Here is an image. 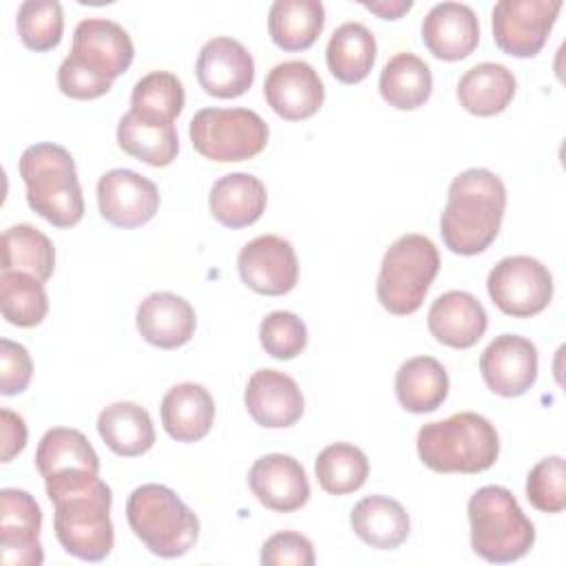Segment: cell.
Wrapping results in <instances>:
<instances>
[{
	"mask_svg": "<svg viewBox=\"0 0 566 566\" xmlns=\"http://www.w3.org/2000/svg\"><path fill=\"white\" fill-rule=\"evenodd\" d=\"M42 511L35 497L22 489L0 491V548L7 566H40Z\"/></svg>",
	"mask_w": 566,
	"mask_h": 566,
	"instance_id": "12",
	"label": "cell"
},
{
	"mask_svg": "<svg viewBox=\"0 0 566 566\" xmlns=\"http://www.w3.org/2000/svg\"><path fill=\"white\" fill-rule=\"evenodd\" d=\"M161 424L177 442H197L214 422V400L203 385L179 382L161 398Z\"/></svg>",
	"mask_w": 566,
	"mask_h": 566,
	"instance_id": "23",
	"label": "cell"
},
{
	"mask_svg": "<svg viewBox=\"0 0 566 566\" xmlns=\"http://www.w3.org/2000/svg\"><path fill=\"white\" fill-rule=\"evenodd\" d=\"M517 82L509 66L497 62H480L464 71L458 82L460 106L478 117H491L502 113L515 95Z\"/></svg>",
	"mask_w": 566,
	"mask_h": 566,
	"instance_id": "26",
	"label": "cell"
},
{
	"mask_svg": "<svg viewBox=\"0 0 566 566\" xmlns=\"http://www.w3.org/2000/svg\"><path fill=\"white\" fill-rule=\"evenodd\" d=\"M27 188V203L55 228H71L84 217V197L73 155L57 144L42 142L24 148L18 161Z\"/></svg>",
	"mask_w": 566,
	"mask_h": 566,
	"instance_id": "3",
	"label": "cell"
},
{
	"mask_svg": "<svg viewBox=\"0 0 566 566\" xmlns=\"http://www.w3.org/2000/svg\"><path fill=\"white\" fill-rule=\"evenodd\" d=\"M199 86L221 99L243 95L254 82L252 53L234 38L219 35L208 40L197 55Z\"/></svg>",
	"mask_w": 566,
	"mask_h": 566,
	"instance_id": "17",
	"label": "cell"
},
{
	"mask_svg": "<svg viewBox=\"0 0 566 566\" xmlns=\"http://www.w3.org/2000/svg\"><path fill=\"white\" fill-rule=\"evenodd\" d=\"M135 323L146 343L159 349H177L192 338L197 316L184 296L153 292L137 305Z\"/></svg>",
	"mask_w": 566,
	"mask_h": 566,
	"instance_id": "22",
	"label": "cell"
},
{
	"mask_svg": "<svg viewBox=\"0 0 566 566\" xmlns=\"http://www.w3.org/2000/svg\"><path fill=\"white\" fill-rule=\"evenodd\" d=\"M15 27L22 44L31 51H51L60 44L64 13L57 0H24L15 13Z\"/></svg>",
	"mask_w": 566,
	"mask_h": 566,
	"instance_id": "38",
	"label": "cell"
},
{
	"mask_svg": "<svg viewBox=\"0 0 566 566\" xmlns=\"http://www.w3.org/2000/svg\"><path fill=\"white\" fill-rule=\"evenodd\" d=\"M33 376V363L24 345L0 338V394H22Z\"/></svg>",
	"mask_w": 566,
	"mask_h": 566,
	"instance_id": "42",
	"label": "cell"
},
{
	"mask_svg": "<svg viewBox=\"0 0 566 566\" xmlns=\"http://www.w3.org/2000/svg\"><path fill=\"white\" fill-rule=\"evenodd\" d=\"M352 531L371 548H398L411 528L405 506L387 495H367L358 500L349 515Z\"/></svg>",
	"mask_w": 566,
	"mask_h": 566,
	"instance_id": "25",
	"label": "cell"
},
{
	"mask_svg": "<svg viewBox=\"0 0 566 566\" xmlns=\"http://www.w3.org/2000/svg\"><path fill=\"white\" fill-rule=\"evenodd\" d=\"M259 340L272 358L290 360L307 347V327L294 312L276 310L261 321Z\"/></svg>",
	"mask_w": 566,
	"mask_h": 566,
	"instance_id": "39",
	"label": "cell"
},
{
	"mask_svg": "<svg viewBox=\"0 0 566 566\" xmlns=\"http://www.w3.org/2000/svg\"><path fill=\"white\" fill-rule=\"evenodd\" d=\"M237 268L241 281L265 296L287 294L298 281L296 252L287 239L276 234L248 241L237 256Z\"/></svg>",
	"mask_w": 566,
	"mask_h": 566,
	"instance_id": "11",
	"label": "cell"
},
{
	"mask_svg": "<svg viewBox=\"0 0 566 566\" xmlns=\"http://www.w3.org/2000/svg\"><path fill=\"white\" fill-rule=\"evenodd\" d=\"M526 497L542 513L566 509V467L562 455L539 460L526 475Z\"/></svg>",
	"mask_w": 566,
	"mask_h": 566,
	"instance_id": "40",
	"label": "cell"
},
{
	"mask_svg": "<svg viewBox=\"0 0 566 566\" xmlns=\"http://www.w3.org/2000/svg\"><path fill=\"white\" fill-rule=\"evenodd\" d=\"M449 394V374L433 356H413L396 371V398L405 411H436Z\"/></svg>",
	"mask_w": 566,
	"mask_h": 566,
	"instance_id": "28",
	"label": "cell"
},
{
	"mask_svg": "<svg viewBox=\"0 0 566 566\" xmlns=\"http://www.w3.org/2000/svg\"><path fill=\"white\" fill-rule=\"evenodd\" d=\"M471 548L491 564L522 559L535 544V526L513 493L497 484L478 489L467 504Z\"/></svg>",
	"mask_w": 566,
	"mask_h": 566,
	"instance_id": "5",
	"label": "cell"
},
{
	"mask_svg": "<svg viewBox=\"0 0 566 566\" xmlns=\"http://www.w3.org/2000/svg\"><path fill=\"white\" fill-rule=\"evenodd\" d=\"M57 86L66 97L95 99V97L106 95L111 91L113 82L91 73L77 60L66 55L57 69Z\"/></svg>",
	"mask_w": 566,
	"mask_h": 566,
	"instance_id": "43",
	"label": "cell"
},
{
	"mask_svg": "<svg viewBox=\"0 0 566 566\" xmlns=\"http://www.w3.org/2000/svg\"><path fill=\"white\" fill-rule=\"evenodd\" d=\"M35 469L42 478L71 469H88L99 473V458L82 431L71 427H53L38 442Z\"/></svg>",
	"mask_w": 566,
	"mask_h": 566,
	"instance_id": "33",
	"label": "cell"
},
{
	"mask_svg": "<svg viewBox=\"0 0 566 566\" xmlns=\"http://www.w3.org/2000/svg\"><path fill=\"white\" fill-rule=\"evenodd\" d=\"M97 206L102 217L117 228H139L159 210L157 186L128 168H113L97 181Z\"/></svg>",
	"mask_w": 566,
	"mask_h": 566,
	"instance_id": "13",
	"label": "cell"
},
{
	"mask_svg": "<svg viewBox=\"0 0 566 566\" xmlns=\"http://www.w3.org/2000/svg\"><path fill=\"white\" fill-rule=\"evenodd\" d=\"M243 402L250 418L268 429L292 427L305 409L296 380L279 369H259L250 376Z\"/></svg>",
	"mask_w": 566,
	"mask_h": 566,
	"instance_id": "19",
	"label": "cell"
},
{
	"mask_svg": "<svg viewBox=\"0 0 566 566\" xmlns=\"http://www.w3.org/2000/svg\"><path fill=\"white\" fill-rule=\"evenodd\" d=\"M186 104L181 80L170 71H150L139 77L130 93V113L157 122L172 124Z\"/></svg>",
	"mask_w": 566,
	"mask_h": 566,
	"instance_id": "35",
	"label": "cell"
},
{
	"mask_svg": "<svg viewBox=\"0 0 566 566\" xmlns=\"http://www.w3.org/2000/svg\"><path fill=\"white\" fill-rule=\"evenodd\" d=\"M69 55L91 73L113 82L133 64L135 46L122 24L106 18H86L73 31Z\"/></svg>",
	"mask_w": 566,
	"mask_h": 566,
	"instance_id": "14",
	"label": "cell"
},
{
	"mask_svg": "<svg viewBox=\"0 0 566 566\" xmlns=\"http://www.w3.org/2000/svg\"><path fill=\"white\" fill-rule=\"evenodd\" d=\"M117 144L130 157L148 166H170L179 153V135L175 124H157L133 115L119 117Z\"/></svg>",
	"mask_w": 566,
	"mask_h": 566,
	"instance_id": "32",
	"label": "cell"
},
{
	"mask_svg": "<svg viewBox=\"0 0 566 566\" xmlns=\"http://www.w3.org/2000/svg\"><path fill=\"white\" fill-rule=\"evenodd\" d=\"M97 431L104 444L122 458H137L155 444L150 413L130 400H119L102 409L97 416Z\"/></svg>",
	"mask_w": 566,
	"mask_h": 566,
	"instance_id": "27",
	"label": "cell"
},
{
	"mask_svg": "<svg viewBox=\"0 0 566 566\" xmlns=\"http://www.w3.org/2000/svg\"><path fill=\"white\" fill-rule=\"evenodd\" d=\"M433 88L429 64L416 53L400 51L389 57L380 71L378 91L382 99L398 111L420 108Z\"/></svg>",
	"mask_w": 566,
	"mask_h": 566,
	"instance_id": "30",
	"label": "cell"
},
{
	"mask_svg": "<svg viewBox=\"0 0 566 566\" xmlns=\"http://www.w3.org/2000/svg\"><path fill=\"white\" fill-rule=\"evenodd\" d=\"M480 371L493 394L522 396L537 378V347L524 336L500 334L484 347Z\"/></svg>",
	"mask_w": 566,
	"mask_h": 566,
	"instance_id": "15",
	"label": "cell"
},
{
	"mask_svg": "<svg viewBox=\"0 0 566 566\" xmlns=\"http://www.w3.org/2000/svg\"><path fill=\"white\" fill-rule=\"evenodd\" d=\"M46 497L53 502V531L60 546L84 562H102L115 544L111 522L113 493L88 469H71L44 478Z\"/></svg>",
	"mask_w": 566,
	"mask_h": 566,
	"instance_id": "1",
	"label": "cell"
},
{
	"mask_svg": "<svg viewBox=\"0 0 566 566\" xmlns=\"http://www.w3.org/2000/svg\"><path fill=\"white\" fill-rule=\"evenodd\" d=\"M263 95L279 117L301 122L318 113L325 102V86L312 64L305 60H285L268 71Z\"/></svg>",
	"mask_w": 566,
	"mask_h": 566,
	"instance_id": "16",
	"label": "cell"
},
{
	"mask_svg": "<svg viewBox=\"0 0 566 566\" xmlns=\"http://www.w3.org/2000/svg\"><path fill=\"white\" fill-rule=\"evenodd\" d=\"M422 42L438 60L455 62L471 55L480 42V22L464 2H438L422 18Z\"/></svg>",
	"mask_w": 566,
	"mask_h": 566,
	"instance_id": "20",
	"label": "cell"
},
{
	"mask_svg": "<svg viewBox=\"0 0 566 566\" xmlns=\"http://www.w3.org/2000/svg\"><path fill=\"white\" fill-rule=\"evenodd\" d=\"M562 0H500L491 11L493 40L513 57H533L546 44Z\"/></svg>",
	"mask_w": 566,
	"mask_h": 566,
	"instance_id": "10",
	"label": "cell"
},
{
	"mask_svg": "<svg viewBox=\"0 0 566 566\" xmlns=\"http://www.w3.org/2000/svg\"><path fill=\"white\" fill-rule=\"evenodd\" d=\"M2 270L27 272L42 283L49 281L55 270L53 241L29 223L7 228L2 232Z\"/></svg>",
	"mask_w": 566,
	"mask_h": 566,
	"instance_id": "34",
	"label": "cell"
},
{
	"mask_svg": "<svg viewBox=\"0 0 566 566\" xmlns=\"http://www.w3.org/2000/svg\"><path fill=\"white\" fill-rule=\"evenodd\" d=\"M440 254L436 243L424 234H402L396 239L380 263L376 296L380 305L396 316H409L420 310L436 274Z\"/></svg>",
	"mask_w": 566,
	"mask_h": 566,
	"instance_id": "7",
	"label": "cell"
},
{
	"mask_svg": "<svg viewBox=\"0 0 566 566\" xmlns=\"http://www.w3.org/2000/svg\"><path fill=\"white\" fill-rule=\"evenodd\" d=\"M268 192L259 177L250 172H230L219 177L208 195L212 217L226 228H245L265 212Z\"/></svg>",
	"mask_w": 566,
	"mask_h": 566,
	"instance_id": "24",
	"label": "cell"
},
{
	"mask_svg": "<svg viewBox=\"0 0 566 566\" xmlns=\"http://www.w3.org/2000/svg\"><path fill=\"white\" fill-rule=\"evenodd\" d=\"M506 210L504 181L486 168H469L453 177L440 217L444 245L462 256L484 252L497 237Z\"/></svg>",
	"mask_w": 566,
	"mask_h": 566,
	"instance_id": "2",
	"label": "cell"
},
{
	"mask_svg": "<svg viewBox=\"0 0 566 566\" xmlns=\"http://www.w3.org/2000/svg\"><path fill=\"white\" fill-rule=\"evenodd\" d=\"M486 290L497 310L515 318H531L544 312L553 298V274L526 254L497 261L486 279Z\"/></svg>",
	"mask_w": 566,
	"mask_h": 566,
	"instance_id": "9",
	"label": "cell"
},
{
	"mask_svg": "<svg viewBox=\"0 0 566 566\" xmlns=\"http://www.w3.org/2000/svg\"><path fill=\"white\" fill-rule=\"evenodd\" d=\"M325 27L321 0H274L268 11V31L283 51L310 49Z\"/></svg>",
	"mask_w": 566,
	"mask_h": 566,
	"instance_id": "29",
	"label": "cell"
},
{
	"mask_svg": "<svg viewBox=\"0 0 566 566\" xmlns=\"http://www.w3.org/2000/svg\"><path fill=\"white\" fill-rule=\"evenodd\" d=\"M418 455L436 473H482L500 455V436L480 413L460 411L420 427Z\"/></svg>",
	"mask_w": 566,
	"mask_h": 566,
	"instance_id": "4",
	"label": "cell"
},
{
	"mask_svg": "<svg viewBox=\"0 0 566 566\" xmlns=\"http://www.w3.org/2000/svg\"><path fill=\"white\" fill-rule=\"evenodd\" d=\"M190 142L206 159L228 164L256 157L270 137L263 117L250 108H201L190 119Z\"/></svg>",
	"mask_w": 566,
	"mask_h": 566,
	"instance_id": "8",
	"label": "cell"
},
{
	"mask_svg": "<svg viewBox=\"0 0 566 566\" xmlns=\"http://www.w3.org/2000/svg\"><path fill=\"white\" fill-rule=\"evenodd\" d=\"M314 471L325 493L347 495L365 484L369 475V460L358 447L349 442H334L316 455Z\"/></svg>",
	"mask_w": 566,
	"mask_h": 566,
	"instance_id": "36",
	"label": "cell"
},
{
	"mask_svg": "<svg viewBox=\"0 0 566 566\" xmlns=\"http://www.w3.org/2000/svg\"><path fill=\"white\" fill-rule=\"evenodd\" d=\"M489 316L482 303L462 290L440 294L427 314V327L431 336L453 349L473 347L486 332Z\"/></svg>",
	"mask_w": 566,
	"mask_h": 566,
	"instance_id": "21",
	"label": "cell"
},
{
	"mask_svg": "<svg viewBox=\"0 0 566 566\" xmlns=\"http://www.w3.org/2000/svg\"><path fill=\"white\" fill-rule=\"evenodd\" d=\"M325 60L329 73L343 84H358L363 82L376 60V38L374 33L360 22H343L334 29Z\"/></svg>",
	"mask_w": 566,
	"mask_h": 566,
	"instance_id": "31",
	"label": "cell"
},
{
	"mask_svg": "<svg viewBox=\"0 0 566 566\" xmlns=\"http://www.w3.org/2000/svg\"><path fill=\"white\" fill-rule=\"evenodd\" d=\"M252 495L270 511L292 513L310 500V480L303 464L285 453H268L250 467Z\"/></svg>",
	"mask_w": 566,
	"mask_h": 566,
	"instance_id": "18",
	"label": "cell"
},
{
	"mask_svg": "<svg viewBox=\"0 0 566 566\" xmlns=\"http://www.w3.org/2000/svg\"><path fill=\"white\" fill-rule=\"evenodd\" d=\"M0 307L7 323L18 327H35L49 312V296L40 279L27 272L2 270Z\"/></svg>",
	"mask_w": 566,
	"mask_h": 566,
	"instance_id": "37",
	"label": "cell"
},
{
	"mask_svg": "<svg viewBox=\"0 0 566 566\" xmlns=\"http://www.w3.org/2000/svg\"><path fill=\"white\" fill-rule=\"evenodd\" d=\"M312 542L296 531H281L265 539L261 546L263 566H314Z\"/></svg>",
	"mask_w": 566,
	"mask_h": 566,
	"instance_id": "41",
	"label": "cell"
},
{
	"mask_svg": "<svg viewBox=\"0 0 566 566\" xmlns=\"http://www.w3.org/2000/svg\"><path fill=\"white\" fill-rule=\"evenodd\" d=\"M2 462H11L27 444L24 418L11 409H2Z\"/></svg>",
	"mask_w": 566,
	"mask_h": 566,
	"instance_id": "44",
	"label": "cell"
},
{
	"mask_svg": "<svg viewBox=\"0 0 566 566\" xmlns=\"http://www.w3.org/2000/svg\"><path fill=\"white\" fill-rule=\"evenodd\" d=\"M363 7L365 9H369V11H374L376 15H380L382 20H396V18H400L402 13H407L411 7H413V2L411 0H378V2H363Z\"/></svg>",
	"mask_w": 566,
	"mask_h": 566,
	"instance_id": "45",
	"label": "cell"
},
{
	"mask_svg": "<svg viewBox=\"0 0 566 566\" xmlns=\"http://www.w3.org/2000/svg\"><path fill=\"white\" fill-rule=\"evenodd\" d=\"M126 520L135 537L166 559L186 555L199 537L192 509L164 484H142L126 500Z\"/></svg>",
	"mask_w": 566,
	"mask_h": 566,
	"instance_id": "6",
	"label": "cell"
}]
</instances>
